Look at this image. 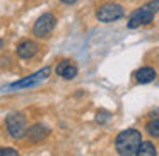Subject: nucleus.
<instances>
[{"instance_id":"nucleus-6","label":"nucleus","mask_w":159,"mask_h":156,"mask_svg":"<svg viewBox=\"0 0 159 156\" xmlns=\"http://www.w3.org/2000/svg\"><path fill=\"white\" fill-rule=\"evenodd\" d=\"M5 124H7V130L9 134L12 135L14 139H21L26 135V117L21 113H14V115H9L7 120H5Z\"/></svg>"},{"instance_id":"nucleus-5","label":"nucleus","mask_w":159,"mask_h":156,"mask_svg":"<svg viewBox=\"0 0 159 156\" xmlns=\"http://www.w3.org/2000/svg\"><path fill=\"white\" fill-rule=\"evenodd\" d=\"M123 14L125 11L120 4H104L98 9L96 17L101 22H113V21H118L120 17H123Z\"/></svg>"},{"instance_id":"nucleus-9","label":"nucleus","mask_w":159,"mask_h":156,"mask_svg":"<svg viewBox=\"0 0 159 156\" xmlns=\"http://www.w3.org/2000/svg\"><path fill=\"white\" fill-rule=\"evenodd\" d=\"M48 134H50V130L45 127V125H41V124H36V125H33L29 130H26V135H28V139L31 142L43 141V139H45Z\"/></svg>"},{"instance_id":"nucleus-2","label":"nucleus","mask_w":159,"mask_h":156,"mask_svg":"<svg viewBox=\"0 0 159 156\" xmlns=\"http://www.w3.org/2000/svg\"><path fill=\"white\" fill-rule=\"evenodd\" d=\"M156 12H159V0L147 2V4L142 5L140 9H137L135 12H132L130 19H128V28L135 29V28H139V26L151 24Z\"/></svg>"},{"instance_id":"nucleus-15","label":"nucleus","mask_w":159,"mask_h":156,"mask_svg":"<svg viewBox=\"0 0 159 156\" xmlns=\"http://www.w3.org/2000/svg\"><path fill=\"white\" fill-rule=\"evenodd\" d=\"M60 2H63V4H67V5H74L77 0H60Z\"/></svg>"},{"instance_id":"nucleus-12","label":"nucleus","mask_w":159,"mask_h":156,"mask_svg":"<svg viewBox=\"0 0 159 156\" xmlns=\"http://www.w3.org/2000/svg\"><path fill=\"white\" fill-rule=\"evenodd\" d=\"M145 129H147V132L152 135V137H159V120H157V118L149 122Z\"/></svg>"},{"instance_id":"nucleus-10","label":"nucleus","mask_w":159,"mask_h":156,"mask_svg":"<svg viewBox=\"0 0 159 156\" xmlns=\"http://www.w3.org/2000/svg\"><path fill=\"white\" fill-rule=\"evenodd\" d=\"M135 79L139 81L140 84H147V83H152L156 79V70L152 67H142L135 72Z\"/></svg>"},{"instance_id":"nucleus-4","label":"nucleus","mask_w":159,"mask_h":156,"mask_svg":"<svg viewBox=\"0 0 159 156\" xmlns=\"http://www.w3.org/2000/svg\"><path fill=\"white\" fill-rule=\"evenodd\" d=\"M55 26H57L55 16L46 12V14L39 16V17L36 19L34 26H33V35H34L36 38H48V36L52 35V31L55 29Z\"/></svg>"},{"instance_id":"nucleus-7","label":"nucleus","mask_w":159,"mask_h":156,"mask_svg":"<svg viewBox=\"0 0 159 156\" xmlns=\"http://www.w3.org/2000/svg\"><path fill=\"white\" fill-rule=\"evenodd\" d=\"M38 50H39L38 43L31 41V40H26V41H22L21 45L17 46V55H19V59H22V60H29L38 53Z\"/></svg>"},{"instance_id":"nucleus-13","label":"nucleus","mask_w":159,"mask_h":156,"mask_svg":"<svg viewBox=\"0 0 159 156\" xmlns=\"http://www.w3.org/2000/svg\"><path fill=\"white\" fill-rule=\"evenodd\" d=\"M0 156H19V153L12 148H0Z\"/></svg>"},{"instance_id":"nucleus-11","label":"nucleus","mask_w":159,"mask_h":156,"mask_svg":"<svg viewBox=\"0 0 159 156\" xmlns=\"http://www.w3.org/2000/svg\"><path fill=\"white\" fill-rule=\"evenodd\" d=\"M157 153H156V148L152 142L145 141V142H140V146H139L137 153H135V156H156Z\"/></svg>"},{"instance_id":"nucleus-14","label":"nucleus","mask_w":159,"mask_h":156,"mask_svg":"<svg viewBox=\"0 0 159 156\" xmlns=\"http://www.w3.org/2000/svg\"><path fill=\"white\" fill-rule=\"evenodd\" d=\"M108 118H110V113H104V111H101V113H98V118L96 120L99 122V124H103V122H106Z\"/></svg>"},{"instance_id":"nucleus-3","label":"nucleus","mask_w":159,"mask_h":156,"mask_svg":"<svg viewBox=\"0 0 159 156\" xmlns=\"http://www.w3.org/2000/svg\"><path fill=\"white\" fill-rule=\"evenodd\" d=\"M52 74V69L50 67H45V69L38 70V72L31 74V76L24 77V79L17 81V83H12L9 86H5L2 91H19V89H28V87H34L39 86L45 79H48V76Z\"/></svg>"},{"instance_id":"nucleus-8","label":"nucleus","mask_w":159,"mask_h":156,"mask_svg":"<svg viewBox=\"0 0 159 156\" xmlns=\"http://www.w3.org/2000/svg\"><path fill=\"white\" fill-rule=\"evenodd\" d=\"M55 72L58 74V76H62L63 79H74V77L77 76V67L72 65V64L69 62V60H62V62L57 65Z\"/></svg>"},{"instance_id":"nucleus-1","label":"nucleus","mask_w":159,"mask_h":156,"mask_svg":"<svg viewBox=\"0 0 159 156\" xmlns=\"http://www.w3.org/2000/svg\"><path fill=\"white\" fill-rule=\"evenodd\" d=\"M142 142V135L135 129H127V130L120 132L115 139V148L120 156H134L137 153L139 146Z\"/></svg>"},{"instance_id":"nucleus-16","label":"nucleus","mask_w":159,"mask_h":156,"mask_svg":"<svg viewBox=\"0 0 159 156\" xmlns=\"http://www.w3.org/2000/svg\"><path fill=\"white\" fill-rule=\"evenodd\" d=\"M2 45H4V43H2V40H0V48H2Z\"/></svg>"}]
</instances>
